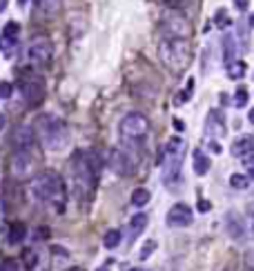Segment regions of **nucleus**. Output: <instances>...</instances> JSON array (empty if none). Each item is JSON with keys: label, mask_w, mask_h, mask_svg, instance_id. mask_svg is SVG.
<instances>
[{"label": "nucleus", "mask_w": 254, "mask_h": 271, "mask_svg": "<svg viewBox=\"0 0 254 271\" xmlns=\"http://www.w3.org/2000/svg\"><path fill=\"white\" fill-rule=\"evenodd\" d=\"M69 169H71V191L85 205L94 193V185H96V178L100 171V162L96 158V153H87L80 149V151L74 153Z\"/></svg>", "instance_id": "1"}, {"label": "nucleus", "mask_w": 254, "mask_h": 271, "mask_svg": "<svg viewBox=\"0 0 254 271\" xmlns=\"http://www.w3.org/2000/svg\"><path fill=\"white\" fill-rule=\"evenodd\" d=\"M29 191L38 202L49 205L51 209H56L58 214H63L67 196H65V182L58 173H53V171L36 173L29 180Z\"/></svg>", "instance_id": "2"}, {"label": "nucleus", "mask_w": 254, "mask_h": 271, "mask_svg": "<svg viewBox=\"0 0 254 271\" xmlns=\"http://www.w3.org/2000/svg\"><path fill=\"white\" fill-rule=\"evenodd\" d=\"M33 133H36V140L47 151H63L69 145V131H67L65 123L56 116H51V113H43V116L36 118Z\"/></svg>", "instance_id": "3"}, {"label": "nucleus", "mask_w": 254, "mask_h": 271, "mask_svg": "<svg viewBox=\"0 0 254 271\" xmlns=\"http://www.w3.org/2000/svg\"><path fill=\"white\" fill-rule=\"evenodd\" d=\"M158 56L163 65L172 73H183L192 63V47L190 40L183 38H163L158 45Z\"/></svg>", "instance_id": "4"}, {"label": "nucleus", "mask_w": 254, "mask_h": 271, "mask_svg": "<svg viewBox=\"0 0 254 271\" xmlns=\"http://www.w3.org/2000/svg\"><path fill=\"white\" fill-rule=\"evenodd\" d=\"M183 151H185V140L170 138L163 149V182L167 187H176L180 180V167H183Z\"/></svg>", "instance_id": "5"}, {"label": "nucleus", "mask_w": 254, "mask_h": 271, "mask_svg": "<svg viewBox=\"0 0 254 271\" xmlns=\"http://www.w3.org/2000/svg\"><path fill=\"white\" fill-rule=\"evenodd\" d=\"M118 131H120V140H123L127 147H138L145 136L150 133V120L138 111L127 113V116L120 120Z\"/></svg>", "instance_id": "6"}, {"label": "nucleus", "mask_w": 254, "mask_h": 271, "mask_svg": "<svg viewBox=\"0 0 254 271\" xmlns=\"http://www.w3.org/2000/svg\"><path fill=\"white\" fill-rule=\"evenodd\" d=\"M160 29H163L165 38H183L190 40L192 36V25L180 11H167L163 16V23H160Z\"/></svg>", "instance_id": "7"}, {"label": "nucleus", "mask_w": 254, "mask_h": 271, "mask_svg": "<svg viewBox=\"0 0 254 271\" xmlns=\"http://www.w3.org/2000/svg\"><path fill=\"white\" fill-rule=\"evenodd\" d=\"M9 169H11V176L13 178H33V171H36V160H33V153L31 149H18L16 153L11 156V162H9Z\"/></svg>", "instance_id": "8"}, {"label": "nucleus", "mask_w": 254, "mask_h": 271, "mask_svg": "<svg viewBox=\"0 0 254 271\" xmlns=\"http://www.w3.org/2000/svg\"><path fill=\"white\" fill-rule=\"evenodd\" d=\"M51 56H53V45H51V40H47V38L33 40L29 45V49H27V58L36 67H47L51 63Z\"/></svg>", "instance_id": "9"}, {"label": "nucleus", "mask_w": 254, "mask_h": 271, "mask_svg": "<svg viewBox=\"0 0 254 271\" xmlns=\"http://www.w3.org/2000/svg\"><path fill=\"white\" fill-rule=\"evenodd\" d=\"M194 222V214L192 209L183 205V202H178V205H174L170 211H167V225L174 227V229H183V227H190Z\"/></svg>", "instance_id": "10"}, {"label": "nucleus", "mask_w": 254, "mask_h": 271, "mask_svg": "<svg viewBox=\"0 0 254 271\" xmlns=\"http://www.w3.org/2000/svg\"><path fill=\"white\" fill-rule=\"evenodd\" d=\"M110 167L118 176H130L134 171V158L123 149H112L110 151Z\"/></svg>", "instance_id": "11"}, {"label": "nucleus", "mask_w": 254, "mask_h": 271, "mask_svg": "<svg viewBox=\"0 0 254 271\" xmlns=\"http://www.w3.org/2000/svg\"><path fill=\"white\" fill-rule=\"evenodd\" d=\"M225 118H223V111L219 109H212L207 113V123H205V133L210 136V138H223L225 136Z\"/></svg>", "instance_id": "12"}, {"label": "nucleus", "mask_w": 254, "mask_h": 271, "mask_svg": "<svg viewBox=\"0 0 254 271\" xmlns=\"http://www.w3.org/2000/svg\"><path fill=\"white\" fill-rule=\"evenodd\" d=\"M20 93H23L25 103L33 107L45 98V87H43V83H38V80H25V83L20 85Z\"/></svg>", "instance_id": "13"}, {"label": "nucleus", "mask_w": 254, "mask_h": 271, "mask_svg": "<svg viewBox=\"0 0 254 271\" xmlns=\"http://www.w3.org/2000/svg\"><path fill=\"white\" fill-rule=\"evenodd\" d=\"M33 140H36V133H33L31 125H20L13 131V142H16L18 149H31Z\"/></svg>", "instance_id": "14"}, {"label": "nucleus", "mask_w": 254, "mask_h": 271, "mask_svg": "<svg viewBox=\"0 0 254 271\" xmlns=\"http://www.w3.org/2000/svg\"><path fill=\"white\" fill-rule=\"evenodd\" d=\"M230 151H232L234 158L241 160L243 156H247V153L254 151V138H252V136H241V138H237V140L232 142Z\"/></svg>", "instance_id": "15"}, {"label": "nucleus", "mask_w": 254, "mask_h": 271, "mask_svg": "<svg viewBox=\"0 0 254 271\" xmlns=\"http://www.w3.org/2000/svg\"><path fill=\"white\" fill-rule=\"evenodd\" d=\"M234 58H237V38H234L232 33H225V36H223V60H225V67H232Z\"/></svg>", "instance_id": "16"}, {"label": "nucleus", "mask_w": 254, "mask_h": 271, "mask_svg": "<svg viewBox=\"0 0 254 271\" xmlns=\"http://www.w3.org/2000/svg\"><path fill=\"white\" fill-rule=\"evenodd\" d=\"M227 234L232 238H243V222H241V216L239 214H227Z\"/></svg>", "instance_id": "17"}, {"label": "nucleus", "mask_w": 254, "mask_h": 271, "mask_svg": "<svg viewBox=\"0 0 254 271\" xmlns=\"http://www.w3.org/2000/svg\"><path fill=\"white\" fill-rule=\"evenodd\" d=\"M210 158H207L205 151H201V149H196L194 151V171H196V176H205L207 171H210Z\"/></svg>", "instance_id": "18"}, {"label": "nucleus", "mask_w": 254, "mask_h": 271, "mask_svg": "<svg viewBox=\"0 0 254 271\" xmlns=\"http://www.w3.org/2000/svg\"><path fill=\"white\" fill-rule=\"evenodd\" d=\"M247 27H250V23H245V20H237V38H239L241 49H243V51L250 49V33H247Z\"/></svg>", "instance_id": "19"}, {"label": "nucleus", "mask_w": 254, "mask_h": 271, "mask_svg": "<svg viewBox=\"0 0 254 271\" xmlns=\"http://www.w3.org/2000/svg\"><path fill=\"white\" fill-rule=\"evenodd\" d=\"M150 198H152V193L147 191L145 187H138L132 191V205L134 207H145L147 202H150Z\"/></svg>", "instance_id": "20"}, {"label": "nucleus", "mask_w": 254, "mask_h": 271, "mask_svg": "<svg viewBox=\"0 0 254 271\" xmlns=\"http://www.w3.org/2000/svg\"><path fill=\"white\" fill-rule=\"evenodd\" d=\"M147 227V216L145 214H136V216H132V220H130V229H132V236L136 238V236L143 231V229Z\"/></svg>", "instance_id": "21"}, {"label": "nucleus", "mask_w": 254, "mask_h": 271, "mask_svg": "<svg viewBox=\"0 0 254 271\" xmlns=\"http://www.w3.org/2000/svg\"><path fill=\"white\" fill-rule=\"evenodd\" d=\"M23 265L27 271H33L38 265V251L36 249H25L23 251Z\"/></svg>", "instance_id": "22"}, {"label": "nucleus", "mask_w": 254, "mask_h": 271, "mask_svg": "<svg viewBox=\"0 0 254 271\" xmlns=\"http://www.w3.org/2000/svg\"><path fill=\"white\" fill-rule=\"evenodd\" d=\"M103 245H105V249H116L120 245V231L118 229H110V231L105 234Z\"/></svg>", "instance_id": "23"}, {"label": "nucleus", "mask_w": 254, "mask_h": 271, "mask_svg": "<svg viewBox=\"0 0 254 271\" xmlns=\"http://www.w3.org/2000/svg\"><path fill=\"white\" fill-rule=\"evenodd\" d=\"M38 9L43 11L47 18L56 16V11H58V0H38Z\"/></svg>", "instance_id": "24"}, {"label": "nucleus", "mask_w": 254, "mask_h": 271, "mask_svg": "<svg viewBox=\"0 0 254 271\" xmlns=\"http://www.w3.org/2000/svg\"><path fill=\"white\" fill-rule=\"evenodd\" d=\"M25 234H27V229H25V225H13L11 229H9V242L11 245H18V242H23L25 240Z\"/></svg>", "instance_id": "25"}, {"label": "nucleus", "mask_w": 254, "mask_h": 271, "mask_svg": "<svg viewBox=\"0 0 254 271\" xmlns=\"http://www.w3.org/2000/svg\"><path fill=\"white\" fill-rule=\"evenodd\" d=\"M18 33H20V25L11 20V23H7V25H5L3 36H0V38H3V40H18Z\"/></svg>", "instance_id": "26"}, {"label": "nucleus", "mask_w": 254, "mask_h": 271, "mask_svg": "<svg viewBox=\"0 0 254 271\" xmlns=\"http://www.w3.org/2000/svg\"><path fill=\"white\" fill-rule=\"evenodd\" d=\"M230 185L234 189H247V185H250V178L243 176V173H232L230 176Z\"/></svg>", "instance_id": "27"}, {"label": "nucleus", "mask_w": 254, "mask_h": 271, "mask_svg": "<svg viewBox=\"0 0 254 271\" xmlns=\"http://www.w3.org/2000/svg\"><path fill=\"white\" fill-rule=\"evenodd\" d=\"M227 76L230 78H243L245 76V63H241V60H237L232 67H230V71H227Z\"/></svg>", "instance_id": "28"}, {"label": "nucleus", "mask_w": 254, "mask_h": 271, "mask_svg": "<svg viewBox=\"0 0 254 271\" xmlns=\"http://www.w3.org/2000/svg\"><path fill=\"white\" fill-rule=\"evenodd\" d=\"M230 23H232V20L227 18V11H225V9H219L216 16H214V25H216L219 29H225V27L230 25Z\"/></svg>", "instance_id": "29"}, {"label": "nucleus", "mask_w": 254, "mask_h": 271, "mask_svg": "<svg viewBox=\"0 0 254 271\" xmlns=\"http://www.w3.org/2000/svg\"><path fill=\"white\" fill-rule=\"evenodd\" d=\"M247 105V91L243 89V87H239L237 89V93H234V107H245Z\"/></svg>", "instance_id": "30"}, {"label": "nucleus", "mask_w": 254, "mask_h": 271, "mask_svg": "<svg viewBox=\"0 0 254 271\" xmlns=\"http://www.w3.org/2000/svg\"><path fill=\"white\" fill-rule=\"evenodd\" d=\"M192 87H194V80H187V87H185V91L183 93H176V98H174V103L180 105V103H185V100H190L192 96Z\"/></svg>", "instance_id": "31"}, {"label": "nucleus", "mask_w": 254, "mask_h": 271, "mask_svg": "<svg viewBox=\"0 0 254 271\" xmlns=\"http://www.w3.org/2000/svg\"><path fill=\"white\" fill-rule=\"evenodd\" d=\"M154 249H156V240H147L145 245H143V249H140V260H147L150 258V256L154 254Z\"/></svg>", "instance_id": "32"}, {"label": "nucleus", "mask_w": 254, "mask_h": 271, "mask_svg": "<svg viewBox=\"0 0 254 271\" xmlns=\"http://www.w3.org/2000/svg\"><path fill=\"white\" fill-rule=\"evenodd\" d=\"M0 271H20V265L16 260H5L0 262Z\"/></svg>", "instance_id": "33"}, {"label": "nucleus", "mask_w": 254, "mask_h": 271, "mask_svg": "<svg viewBox=\"0 0 254 271\" xmlns=\"http://www.w3.org/2000/svg\"><path fill=\"white\" fill-rule=\"evenodd\" d=\"M13 93V87L9 83H0V98H9Z\"/></svg>", "instance_id": "34"}, {"label": "nucleus", "mask_w": 254, "mask_h": 271, "mask_svg": "<svg viewBox=\"0 0 254 271\" xmlns=\"http://www.w3.org/2000/svg\"><path fill=\"white\" fill-rule=\"evenodd\" d=\"M241 162H243L247 169H254V151L247 153V156H243V158H241Z\"/></svg>", "instance_id": "35"}, {"label": "nucleus", "mask_w": 254, "mask_h": 271, "mask_svg": "<svg viewBox=\"0 0 254 271\" xmlns=\"http://www.w3.org/2000/svg\"><path fill=\"white\" fill-rule=\"evenodd\" d=\"M234 7H237L239 11H245L247 7H250V0H234Z\"/></svg>", "instance_id": "36"}, {"label": "nucleus", "mask_w": 254, "mask_h": 271, "mask_svg": "<svg viewBox=\"0 0 254 271\" xmlns=\"http://www.w3.org/2000/svg\"><path fill=\"white\" fill-rule=\"evenodd\" d=\"M210 209H212V205H210L207 200H198V211H201V214H207Z\"/></svg>", "instance_id": "37"}, {"label": "nucleus", "mask_w": 254, "mask_h": 271, "mask_svg": "<svg viewBox=\"0 0 254 271\" xmlns=\"http://www.w3.org/2000/svg\"><path fill=\"white\" fill-rule=\"evenodd\" d=\"M174 127H176L178 131H183L185 129V125H183V120H178V118H174Z\"/></svg>", "instance_id": "38"}, {"label": "nucleus", "mask_w": 254, "mask_h": 271, "mask_svg": "<svg viewBox=\"0 0 254 271\" xmlns=\"http://www.w3.org/2000/svg\"><path fill=\"white\" fill-rule=\"evenodd\" d=\"M210 149H212L214 153H221V145H219V142H210Z\"/></svg>", "instance_id": "39"}, {"label": "nucleus", "mask_w": 254, "mask_h": 271, "mask_svg": "<svg viewBox=\"0 0 254 271\" xmlns=\"http://www.w3.org/2000/svg\"><path fill=\"white\" fill-rule=\"evenodd\" d=\"M167 3H170V5H174V7H183V5L187 3V0H167Z\"/></svg>", "instance_id": "40"}, {"label": "nucleus", "mask_w": 254, "mask_h": 271, "mask_svg": "<svg viewBox=\"0 0 254 271\" xmlns=\"http://www.w3.org/2000/svg\"><path fill=\"white\" fill-rule=\"evenodd\" d=\"M3 129H5V113L0 111V131H3Z\"/></svg>", "instance_id": "41"}, {"label": "nucleus", "mask_w": 254, "mask_h": 271, "mask_svg": "<svg viewBox=\"0 0 254 271\" xmlns=\"http://www.w3.org/2000/svg\"><path fill=\"white\" fill-rule=\"evenodd\" d=\"M7 3H9V0H0V13L7 9Z\"/></svg>", "instance_id": "42"}, {"label": "nucleus", "mask_w": 254, "mask_h": 271, "mask_svg": "<svg viewBox=\"0 0 254 271\" xmlns=\"http://www.w3.org/2000/svg\"><path fill=\"white\" fill-rule=\"evenodd\" d=\"M247 120H250V123L254 125V107H252V109H250V113H247Z\"/></svg>", "instance_id": "43"}, {"label": "nucleus", "mask_w": 254, "mask_h": 271, "mask_svg": "<svg viewBox=\"0 0 254 271\" xmlns=\"http://www.w3.org/2000/svg\"><path fill=\"white\" fill-rule=\"evenodd\" d=\"M247 23H250V27H252V29H254V13H252V16H250V20H247Z\"/></svg>", "instance_id": "44"}, {"label": "nucleus", "mask_w": 254, "mask_h": 271, "mask_svg": "<svg viewBox=\"0 0 254 271\" xmlns=\"http://www.w3.org/2000/svg\"><path fill=\"white\" fill-rule=\"evenodd\" d=\"M27 3H29V0H18V7H25Z\"/></svg>", "instance_id": "45"}, {"label": "nucleus", "mask_w": 254, "mask_h": 271, "mask_svg": "<svg viewBox=\"0 0 254 271\" xmlns=\"http://www.w3.org/2000/svg\"><path fill=\"white\" fill-rule=\"evenodd\" d=\"M69 271H85V269H83V267H71Z\"/></svg>", "instance_id": "46"}, {"label": "nucleus", "mask_w": 254, "mask_h": 271, "mask_svg": "<svg viewBox=\"0 0 254 271\" xmlns=\"http://www.w3.org/2000/svg\"><path fill=\"white\" fill-rule=\"evenodd\" d=\"M247 178H252V180H254V169H250V176H247Z\"/></svg>", "instance_id": "47"}, {"label": "nucleus", "mask_w": 254, "mask_h": 271, "mask_svg": "<svg viewBox=\"0 0 254 271\" xmlns=\"http://www.w3.org/2000/svg\"><path fill=\"white\" fill-rule=\"evenodd\" d=\"M130 271H140V269H130Z\"/></svg>", "instance_id": "48"}, {"label": "nucleus", "mask_w": 254, "mask_h": 271, "mask_svg": "<svg viewBox=\"0 0 254 271\" xmlns=\"http://www.w3.org/2000/svg\"><path fill=\"white\" fill-rule=\"evenodd\" d=\"M98 271H107V269H98Z\"/></svg>", "instance_id": "49"}]
</instances>
